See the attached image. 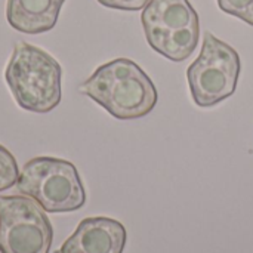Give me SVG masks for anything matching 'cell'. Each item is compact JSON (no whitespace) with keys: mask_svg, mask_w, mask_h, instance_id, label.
Masks as SVG:
<instances>
[{"mask_svg":"<svg viewBox=\"0 0 253 253\" xmlns=\"http://www.w3.org/2000/svg\"><path fill=\"white\" fill-rule=\"evenodd\" d=\"M80 92L119 120H136L150 114L159 92L147 73L132 59L117 58L82 83Z\"/></svg>","mask_w":253,"mask_h":253,"instance_id":"obj_1","label":"cell"},{"mask_svg":"<svg viewBox=\"0 0 253 253\" xmlns=\"http://www.w3.org/2000/svg\"><path fill=\"white\" fill-rule=\"evenodd\" d=\"M59 62L46 50L19 42L4 70L6 83L16 104L31 113H49L61 102Z\"/></svg>","mask_w":253,"mask_h":253,"instance_id":"obj_2","label":"cell"},{"mask_svg":"<svg viewBox=\"0 0 253 253\" xmlns=\"http://www.w3.org/2000/svg\"><path fill=\"white\" fill-rule=\"evenodd\" d=\"M16 190L37 202L47 213H67L82 209L86 193L71 162L56 157H34L27 162L16 181Z\"/></svg>","mask_w":253,"mask_h":253,"instance_id":"obj_3","label":"cell"},{"mask_svg":"<svg viewBox=\"0 0 253 253\" xmlns=\"http://www.w3.org/2000/svg\"><path fill=\"white\" fill-rule=\"evenodd\" d=\"M240 73L242 59L237 50L206 31L199 58L187 70L194 102L209 108L230 98L236 92Z\"/></svg>","mask_w":253,"mask_h":253,"instance_id":"obj_4","label":"cell"},{"mask_svg":"<svg viewBox=\"0 0 253 253\" xmlns=\"http://www.w3.org/2000/svg\"><path fill=\"white\" fill-rule=\"evenodd\" d=\"M52 240V224L37 202L0 196V253H49Z\"/></svg>","mask_w":253,"mask_h":253,"instance_id":"obj_5","label":"cell"},{"mask_svg":"<svg viewBox=\"0 0 253 253\" xmlns=\"http://www.w3.org/2000/svg\"><path fill=\"white\" fill-rule=\"evenodd\" d=\"M127 240L122 222L93 216L83 219L56 253H123Z\"/></svg>","mask_w":253,"mask_h":253,"instance_id":"obj_6","label":"cell"},{"mask_svg":"<svg viewBox=\"0 0 253 253\" xmlns=\"http://www.w3.org/2000/svg\"><path fill=\"white\" fill-rule=\"evenodd\" d=\"M141 21L147 40L200 25L199 15L188 0H150Z\"/></svg>","mask_w":253,"mask_h":253,"instance_id":"obj_7","label":"cell"},{"mask_svg":"<svg viewBox=\"0 0 253 253\" xmlns=\"http://www.w3.org/2000/svg\"><path fill=\"white\" fill-rule=\"evenodd\" d=\"M65 0H7L6 18L9 25L25 34L50 31L58 21Z\"/></svg>","mask_w":253,"mask_h":253,"instance_id":"obj_8","label":"cell"},{"mask_svg":"<svg viewBox=\"0 0 253 253\" xmlns=\"http://www.w3.org/2000/svg\"><path fill=\"white\" fill-rule=\"evenodd\" d=\"M200 39V25L179 30L166 36H159L147 40L148 44L165 58L173 62H182L188 59L196 50Z\"/></svg>","mask_w":253,"mask_h":253,"instance_id":"obj_9","label":"cell"},{"mask_svg":"<svg viewBox=\"0 0 253 253\" xmlns=\"http://www.w3.org/2000/svg\"><path fill=\"white\" fill-rule=\"evenodd\" d=\"M18 178L19 169L13 154L0 144V193L13 187Z\"/></svg>","mask_w":253,"mask_h":253,"instance_id":"obj_10","label":"cell"},{"mask_svg":"<svg viewBox=\"0 0 253 253\" xmlns=\"http://www.w3.org/2000/svg\"><path fill=\"white\" fill-rule=\"evenodd\" d=\"M221 10L253 27V0H216Z\"/></svg>","mask_w":253,"mask_h":253,"instance_id":"obj_11","label":"cell"},{"mask_svg":"<svg viewBox=\"0 0 253 253\" xmlns=\"http://www.w3.org/2000/svg\"><path fill=\"white\" fill-rule=\"evenodd\" d=\"M96 1L105 7L120 9V10H141L150 3V0H96Z\"/></svg>","mask_w":253,"mask_h":253,"instance_id":"obj_12","label":"cell"}]
</instances>
